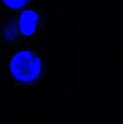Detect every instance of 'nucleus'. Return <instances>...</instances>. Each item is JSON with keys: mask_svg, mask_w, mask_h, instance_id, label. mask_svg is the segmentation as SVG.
Here are the masks:
<instances>
[{"mask_svg": "<svg viewBox=\"0 0 123 124\" xmlns=\"http://www.w3.org/2000/svg\"><path fill=\"white\" fill-rule=\"evenodd\" d=\"M47 23V16L40 8L9 14L0 22V37L5 46H16L33 40Z\"/></svg>", "mask_w": 123, "mask_h": 124, "instance_id": "f257e3e1", "label": "nucleus"}, {"mask_svg": "<svg viewBox=\"0 0 123 124\" xmlns=\"http://www.w3.org/2000/svg\"><path fill=\"white\" fill-rule=\"evenodd\" d=\"M46 72V60L38 49H19L10 59V78L12 82L20 88L37 86L44 80Z\"/></svg>", "mask_w": 123, "mask_h": 124, "instance_id": "f03ea898", "label": "nucleus"}, {"mask_svg": "<svg viewBox=\"0 0 123 124\" xmlns=\"http://www.w3.org/2000/svg\"><path fill=\"white\" fill-rule=\"evenodd\" d=\"M33 0H0L2 7L5 12L14 14L31 8Z\"/></svg>", "mask_w": 123, "mask_h": 124, "instance_id": "7ed1b4c3", "label": "nucleus"}]
</instances>
